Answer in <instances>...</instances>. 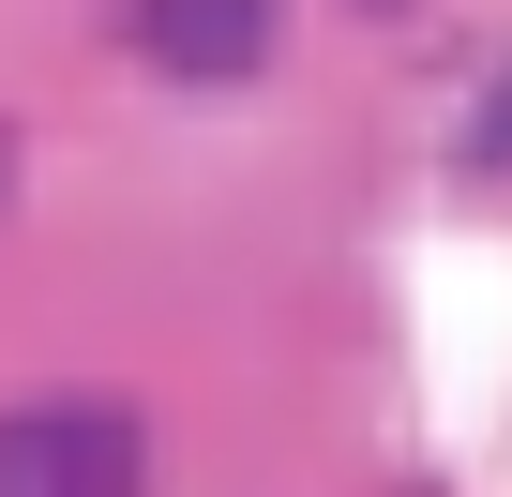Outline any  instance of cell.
Instances as JSON below:
<instances>
[{
	"instance_id": "6da1fadb",
	"label": "cell",
	"mask_w": 512,
	"mask_h": 497,
	"mask_svg": "<svg viewBox=\"0 0 512 497\" xmlns=\"http://www.w3.org/2000/svg\"><path fill=\"white\" fill-rule=\"evenodd\" d=\"M0 497H151V437H136V407H106V392L16 407V422H0Z\"/></svg>"
},
{
	"instance_id": "7a4b0ae2",
	"label": "cell",
	"mask_w": 512,
	"mask_h": 497,
	"mask_svg": "<svg viewBox=\"0 0 512 497\" xmlns=\"http://www.w3.org/2000/svg\"><path fill=\"white\" fill-rule=\"evenodd\" d=\"M136 61L181 91H241L272 61V0H136Z\"/></svg>"
},
{
	"instance_id": "3957f363",
	"label": "cell",
	"mask_w": 512,
	"mask_h": 497,
	"mask_svg": "<svg viewBox=\"0 0 512 497\" xmlns=\"http://www.w3.org/2000/svg\"><path fill=\"white\" fill-rule=\"evenodd\" d=\"M482 166H512V76H497V106H482Z\"/></svg>"
},
{
	"instance_id": "277c9868",
	"label": "cell",
	"mask_w": 512,
	"mask_h": 497,
	"mask_svg": "<svg viewBox=\"0 0 512 497\" xmlns=\"http://www.w3.org/2000/svg\"><path fill=\"white\" fill-rule=\"evenodd\" d=\"M0 196H16V136H0Z\"/></svg>"
},
{
	"instance_id": "5b68a950",
	"label": "cell",
	"mask_w": 512,
	"mask_h": 497,
	"mask_svg": "<svg viewBox=\"0 0 512 497\" xmlns=\"http://www.w3.org/2000/svg\"><path fill=\"white\" fill-rule=\"evenodd\" d=\"M362 16H407V0H362Z\"/></svg>"
}]
</instances>
